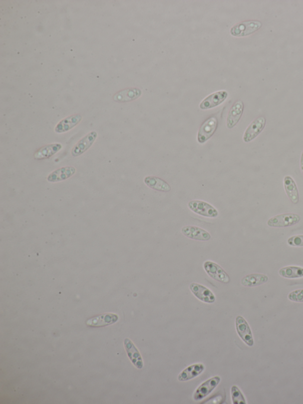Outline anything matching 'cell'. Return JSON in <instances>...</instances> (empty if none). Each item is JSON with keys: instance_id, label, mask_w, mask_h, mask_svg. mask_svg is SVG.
<instances>
[{"instance_id": "15", "label": "cell", "mask_w": 303, "mask_h": 404, "mask_svg": "<svg viewBox=\"0 0 303 404\" xmlns=\"http://www.w3.org/2000/svg\"><path fill=\"white\" fill-rule=\"evenodd\" d=\"M142 94V91L136 88L124 89L114 95L113 100L117 102H128L137 99Z\"/></svg>"}, {"instance_id": "20", "label": "cell", "mask_w": 303, "mask_h": 404, "mask_svg": "<svg viewBox=\"0 0 303 404\" xmlns=\"http://www.w3.org/2000/svg\"><path fill=\"white\" fill-rule=\"evenodd\" d=\"M145 183L150 188L159 191V192H168L171 190L170 184L160 178L155 176L146 177L144 180Z\"/></svg>"}, {"instance_id": "19", "label": "cell", "mask_w": 303, "mask_h": 404, "mask_svg": "<svg viewBox=\"0 0 303 404\" xmlns=\"http://www.w3.org/2000/svg\"><path fill=\"white\" fill-rule=\"evenodd\" d=\"M75 172L76 169L74 167H62L54 171L49 174L47 177V180L50 182H57V181L65 180L72 177Z\"/></svg>"}, {"instance_id": "10", "label": "cell", "mask_w": 303, "mask_h": 404, "mask_svg": "<svg viewBox=\"0 0 303 404\" xmlns=\"http://www.w3.org/2000/svg\"><path fill=\"white\" fill-rule=\"evenodd\" d=\"M181 231L185 236L194 240L207 241L211 238L208 232L195 226H186Z\"/></svg>"}, {"instance_id": "9", "label": "cell", "mask_w": 303, "mask_h": 404, "mask_svg": "<svg viewBox=\"0 0 303 404\" xmlns=\"http://www.w3.org/2000/svg\"><path fill=\"white\" fill-rule=\"evenodd\" d=\"M190 289L194 295L201 301L213 304L216 301L215 296L205 286L193 283L190 285Z\"/></svg>"}, {"instance_id": "12", "label": "cell", "mask_w": 303, "mask_h": 404, "mask_svg": "<svg viewBox=\"0 0 303 404\" xmlns=\"http://www.w3.org/2000/svg\"><path fill=\"white\" fill-rule=\"evenodd\" d=\"M124 345L127 356L133 365L139 370L142 369L143 367L142 358L135 345L129 339L124 340Z\"/></svg>"}, {"instance_id": "21", "label": "cell", "mask_w": 303, "mask_h": 404, "mask_svg": "<svg viewBox=\"0 0 303 404\" xmlns=\"http://www.w3.org/2000/svg\"><path fill=\"white\" fill-rule=\"evenodd\" d=\"M82 116L79 114H76L72 116L67 117L58 123L55 128V131L57 133H63L68 131L81 122Z\"/></svg>"}, {"instance_id": "13", "label": "cell", "mask_w": 303, "mask_h": 404, "mask_svg": "<svg viewBox=\"0 0 303 404\" xmlns=\"http://www.w3.org/2000/svg\"><path fill=\"white\" fill-rule=\"evenodd\" d=\"M244 109V104L241 100L236 101L233 105L228 116L227 126L229 129H232L237 125L243 114Z\"/></svg>"}, {"instance_id": "24", "label": "cell", "mask_w": 303, "mask_h": 404, "mask_svg": "<svg viewBox=\"0 0 303 404\" xmlns=\"http://www.w3.org/2000/svg\"><path fill=\"white\" fill-rule=\"evenodd\" d=\"M279 275L287 279L301 278L303 277V268L296 266L283 267L279 270Z\"/></svg>"}, {"instance_id": "7", "label": "cell", "mask_w": 303, "mask_h": 404, "mask_svg": "<svg viewBox=\"0 0 303 404\" xmlns=\"http://www.w3.org/2000/svg\"><path fill=\"white\" fill-rule=\"evenodd\" d=\"M236 329L241 339L250 347L254 345V339L251 328L247 321L241 316H238L236 318Z\"/></svg>"}, {"instance_id": "16", "label": "cell", "mask_w": 303, "mask_h": 404, "mask_svg": "<svg viewBox=\"0 0 303 404\" xmlns=\"http://www.w3.org/2000/svg\"><path fill=\"white\" fill-rule=\"evenodd\" d=\"M205 368V366L202 364L191 365L181 372L178 375V380L185 382L192 380L203 373Z\"/></svg>"}, {"instance_id": "11", "label": "cell", "mask_w": 303, "mask_h": 404, "mask_svg": "<svg viewBox=\"0 0 303 404\" xmlns=\"http://www.w3.org/2000/svg\"><path fill=\"white\" fill-rule=\"evenodd\" d=\"M97 137L96 132H91L79 141L72 150L73 157H78L91 147Z\"/></svg>"}, {"instance_id": "25", "label": "cell", "mask_w": 303, "mask_h": 404, "mask_svg": "<svg viewBox=\"0 0 303 404\" xmlns=\"http://www.w3.org/2000/svg\"><path fill=\"white\" fill-rule=\"evenodd\" d=\"M231 396L233 404H246V400L240 390L237 386H233L231 388Z\"/></svg>"}, {"instance_id": "5", "label": "cell", "mask_w": 303, "mask_h": 404, "mask_svg": "<svg viewBox=\"0 0 303 404\" xmlns=\"http://www.w3.org/2000/svg\"><path fill=\"white\" fill-rule=\"evenodd\" d=\"M218 125V120L216 117H210L207 119L200 127L198 133V141L200 144H203L211 138L215 132Z\"/></svg>"}, {"instance_id": "8", "label": "cell", "mask_w": 303, "mask_h": 404, "mask_svg": "<svg viewBox=\"0 0 303 404\" xmlns=\"http://www.w3.org/2000/svg\"><path fill=\"white\" fill-rule=\"evenodd\" d=\"M266 125V119L263 116L258 117L248 127L244 135L245 142H250L262 132Z\"/></svg>"}, {"instance_id": "22", "label": "cell", "mask_w": 303, "mask_h": 404, "mask_svg": "<svg viewBox=\"0 0 303 404\" xmlns=\"http://www.w3.org/2000/svg\"><path fill=\"white\" fill-rule=\"evenodd\" d=\"M269 281L268 276L263 274L249 275L244 277L242 279L241 284L245 287H255V286H260L266 284Z\"/></svg>"}, {"instance_id": "14", "label": "cell", "mask_w": 303, "mask_h": 404, "mask_svg": "<svg viewBox=\"0 0 303 404\" xmlns=\"http://www.w3.org/2000/svg\"><path fill=\"white\" fill-rule=\"evenodd\" d=\"M228 93L225 91L217 92L210 95L200 104V109L205 110L211 109L221 104L228 97Z\"/></svg>"}, {"instance_id": "17", "label": "cell", "mask_w": 303, "mask_h": 404, "mask_svg": "<svg viewBox=\"0 0 303 404\" xmlns=\"http://www.w3.org/2000/svg\"><path fill=\"white\" fill-rule=\"evenodd\" d=\"M119 317L116 314H106L91 318L87 321V324L90 327H103L110 325L116 323Z\"/></svg>"}, {"instance_id": "28", "label": "cell", "mask_w": 303, "mask_h": 404, "mask_svg": "<svg viewBox=\"0 0 303 404\" xmlns=\"http://www.w3.org/2000/svg\"><path fill=\"white\" fill-rule=\"evenodd\" d=\"M301 169L303 175V151L302 152L301 158Z\"/></svg>"}, {"instance_id": "6", "label": "cell", "mask_w": 303, "mask_h": 404, "mask_svg": "<svg viewBox=\"0 0 303 404\" xmlns=\"http://www.w3.org/2000/svg\"><path fill=\"white\" fill-rule=\"evenodd\" d=\"M221 378L218 376L213 377L210 380L205 382L201 385L196 390L194 394L193 399L194 400H202L207 396H209L212 391L215 389L217 386L221 383Z\"/></svg>"}, {"instance_id": "26", "label": "cell", "mask_w": 303, "mask_h": 404, "mask_svg": "<svg viewBox=\"0 0 303 404\" xmlns=\"http://www.w3.org/2000/svg\"><path fill=\"white\" fill-rule=\"evenodd\" d=\"M287 243L293 247H303V235H295L287 240Z\"/></svg>"}, {"instance_id": "18", "label": "cell", "mask_w": 303, "mask_h": 404, "mask_svg": "<svg viewBox=\"0 0 303 404\" xmlns=\"http://www.w3.org/2000/svg\"><path fill=\"white\" fill-rule=\"evenodd\" d=\"M284 185L287 196L293 204L299 202V193L294 179L292 177L287 176L284 179Z\"/></svg>"}, {"instance_id": "23", "label": "cell", "mask_w": 303, "mask_h": 404, "mask_svg": "<svg viewBox=\"0 0 303 404\" xmlns=\"http://www.w3.org/2000/svg\"><path fill=\"white\" fill-rule=\"evenodd\" d=\"M62 148V146L59 144L43 146L35 153L34 158L36 160H42V159L49 158L57 153Z\"/></svg>"}, {"instance_id": "1", "label": "cell", "mask_w": 303, "mask_h": 404, "mask_svg": "<svg viewBox=\"0 0 303 404\" xmlns=\"http://www.w3.org/2000/svg\"><path fill=\"white\" fill-rule=\"evenodd\" d=\"M263 24L260 21L250 20L241 22L231 28V33L236 37L248 36L259 30Z\"/></svg>"}, {"instance_id": "4", "label": "cell", "mask_w": 303, "mask_h": 404, "mask_svg": "<svg viewBox=\"0 0 303 404\" xmlns=\"http://www.w3.org/2000/svg\"><path fill=\"white\" fill-rule=\"evenodd\" d=\"M204 269L210 278L217 281L226 284H229L231 281L228 273L218 264L207 261L204 263Z\"/></svg>"}, {"instance_id": "27", "label": "cell", "mask_w": 303, "mask_h": 404, "mask_svg": "<svg viewBox=\"0 0 303 404\" xmlns=\"http://www.w3.org/2000/svg\"><path fill=\"white\" fill-rule=\"evenodd\" d=\"M289 300L296 302H303V289H299L290 293L288 296Z\"/></svg>"}, {"instance_id": "2", "label": "cell", "mask_w": 303, "mask_h": 404, "mask_svg": "<svg viewBox=\"0 0 303 404\" xmlns=\"http://www.w3.org/2000/svg\"><path fill=\"white\" fill-rule=\"evenodd\" d=\"M301 216L296 214H285L274 216L267 222L269 227L273 228L288 227L298 224Z\"/></svg>"}, {"instance_id": "3", "label": "cell", "mask_w": 303, "mask_h": 404, "mask_svg": "<svg viewBox=\"0 0 303 404\" xmlns=\"http://www.w3.org/2000/svg\"><path fill=\"white\" fill-rule=\"evenodd\" d=\"M188 206L191 211L205 217L216 218L219 215L218 211L213 206L200 200H192Z\"/></svg>"}]
</instances>
